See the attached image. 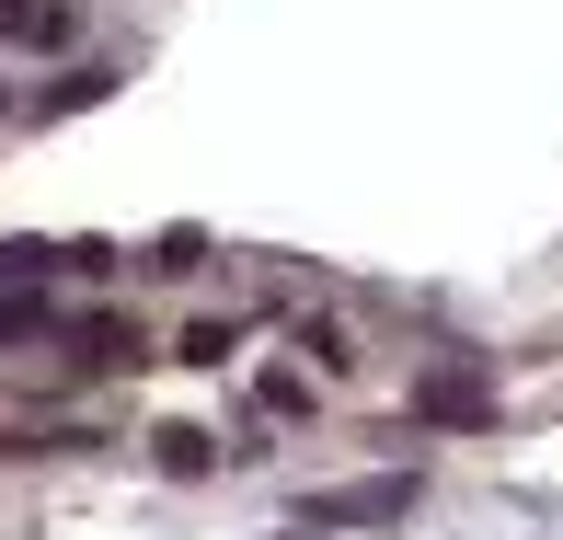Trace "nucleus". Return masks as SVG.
<instances>
[{
	"instance_id": "obj_5",
	"label": "nucleus",
	"mask_w": 563,
	"mask_h": 540,
	"mask_svg": "<svg viewBox=\"0 0 563 540\" xmlns=\"http://www.w3.org/2000/svg\"><path fill=\"white\" fill-rule=\"evenodd\" d=\"M150 449H162V472H173V483H196V472L219 460V437H208V426H162Z\"/></svg>"
},
{
	"instance_id": "obj_2",
	"label": "nucleus",
	"mask_w": 563,
	"mask_h": 540,
	"mask_svg": "<svg viewBox=\"0 0 563 540\" xmlns=\"http://www.w3.org/2000/svg\"><path fill=\"white\" fill-rule=\"evenodd\" d=\"M415 415L426 426H495V392H483L472 368H426L415 379Z\"/></svg>"
},
{
	"instance_id": "obj_1",
	"label": "nucleus",
	"mask_w": 563,
	"mask_h": 540,
	"mask_svg": "<svg viewBox=\"0 0 563 540\" xmlns=\"http://www.w3.org/2000/svg\"><path fill=\"white\" fill-rule=\"evenodd\" d=\"M415 506V472H379V483H334V495L299 506V529H391Z\"/></svg>"
},
{
	"instance_id": "obj_6",
	"label": "nucleus",
	"mask_w": 563,
	"mask_h": 540,
	"mask_svg": "<svg viewBox=\"0 0 563 540\" xmlns=\"http://www.w3.org/2000/svg\"><path fill=\"white\" fill-rule=\"evenodd\" d=\"M230 345H242V322H196V333H185V368H219Z\"/></svg>"
},
{
	"instance_id": "obj_4",
	"label": "nucleus",
	"mask_w": 563,
	"mask_h": 540,
	"mask_svg": "<svg viewBox=\"0 0 563 540\" xmlns=\"http://www.w3.org/2000/svg\"><path fill=\"white\" fill-rule=\"evenodd\" d=\"M0 35H23V46H69V0H0Z\"/></svg>"
},
{
	"instance_id": "obj_3",
	"label": "nucleus",
	"mask_w": 563,
	"mask_h": 540,
	"mask_svg": "<svg viewBox=\"0 0 563 540\" xmlns=\"http://www.w3.org/2000/svg\"><path fill=\"white\" fill-rule=\"evenodd\" d=\"M69 356H81V368H139V333L92 311V322H69Z\"/></svg>"
}]
</instances>
